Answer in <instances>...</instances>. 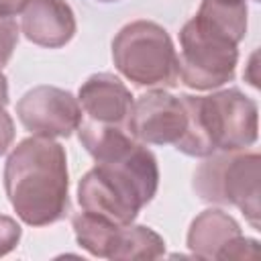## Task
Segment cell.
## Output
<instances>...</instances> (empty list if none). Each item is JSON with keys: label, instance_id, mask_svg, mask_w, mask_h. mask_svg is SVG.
Here are the masks:
<instances>
[{"label": "cell", "instance_id": "cell-7", "mask_svg": "<svg viewBox=\"0 0 261 261\" xmlns=\"http://www.w3.org/2000/svg\"><path fill=\"white\" fill-rule=\"evenodd\" d=\"M16 116L24 130L35 137L67 139L82 124L77 98L57 86H35L16 102Z\"/></svg>", "mask_w": 261, "mask_h": 261}, {"label": "cell", "instance_id": "cell-5", "mask_svg": "<svg viewBox=\"0 0 261 261\" xmlns=\"http://www.w3.org/2000/svg\"><path fill=\"white\" fill-rule=\"evenodd\" d=\"M196 167L192 188L202 202L234 206L259 230L261 157L257 151H216Z\"/></svg>", "mask_w": 261, "mask_h": 261}, {"label": "cell", "instance_id": "cell-19", "mask_svg": "<svg viewBox=\"0 0 261 261\" xmlns=\"http://www.w3.org/2000/svg\"><path fill=\"white\" fill-rule=\"evenodd\" d=\"M8 104V80L0 67V108H6Z\"/></svg>", "mask_w": 261, "mask_h": 261}, {"label": "cell", "instance_id": "cell-11", "mask_svg": "<svg viewBox=\"0 0 261 261\" xmlns=\"http://www.w3.org/2000/svg\"><path fill=\"white\" fill-rule=\"evenodd\" d=\"M243 234L241 224L220 208L202 210L190 224L186 245L200 259H222L234 239Z\"/></svg>", "mask_w": 261, "mask_h": 261}, {"label": "cell", "instance_id": "cell-13", "mask_svg": "<svg viewBox=\"0 0 261 261\" xmlns=\"http://www.w3.org/2000/svg\"><path fill=\"white\" fill-rule=\"evenodd\" d=\"M196 16L212 24L214 29L226 33L237 43H241L247 35V0H202Z\"/></svg>", "mask_w": 261, "mask_h": 261}, {"label": "cell", "instance_id": "cell-20", "mask_svg": "<svg viewBox=\"0 0 261 261\" xmlns=\"http://www.w3.org/2000/svg\"><path fill=\"white\" fill-rule=\"evenodd\" d=\"M96 2H102V4H110V2H120V0H96Z\"/></svg>", "mask_w": 261, "mask_h": 261}, {"label": "cell", "instance_id": "cell-17", "mask_svg": "<svg viewBox=\"0 0 261 261\" xmlns=\"http://www.w3.org/2000/svg\"><path fill=\"white\" fill-rule=\"evenodd\" d=\"M14 135H16V130H14L12 116L4 108H0V155H4L8 151V147L14 141Z\"/></svg>", "mask_w": 261, "mask_h": 261}, {"label": "cell", "instance_id": "cell-4", "mask_svg": "<svg viewBox=\"0 0 261 261\" xmlns=\"http://www.w3.org/2000/svg\"><path fill=\"white\" fill-rule=\"evenodd\" d=\"M116 71L139 88L165 90L177 86L179 63L169 33L153 20L124 24L110 45Z\"/></svg>", "mask_w": 261, "mask_h": 261}, {"label": "cell", "instance_id": "cell-6", "mask_svg": "<svg viewBox=\"0 0 261 261\" xmlns=\"http://www.w3.org/2000/svg\"><path fill=\"white\" fill-rule=\"evenodd\" d=\"M179 80L192 90H216L234 80L239 43L196 14L179 31Z\"/></svg>", "mask_w": 261, "mask_h": 261}, {"label": "cell", "instance_id": "cell-18", "mask_svg": "<svg viewBox=\"0 0 261 261\" xmlns=\"http://www.w3.org/2000/svg\"><path fill=\"white\" fill-rule=\"evenodd\" d=\"M27 4H29V0H0V16L12 18V16L20 14Z\"/></svg>", "mask_w": 261, "mask_h": 261}, {"label": "cell", "instance_id": "cell-10", "mask_svg": "<svg viewBox=\"0 0 261 261\" xmlns=\"http://www.w3.org/2000/svg\"><path fill=\"white\" fill-rule=\"evenodd\" d=\"M77 102L82 106V112L88 114L90 120L126 128L135 98L120 77L100 71L92 73L80 86Z\"/></svg>", "mask_w": 261, "mask_h": 261}, {"label": "cell", "instance_id": "cell-21", "mask_svg": "<svg viewBox=\"0 0 261 261\" xmlns=\"http://www.w3.org/2000/svg\"><path fill=\"white\" fill-rule=\"evenodd\" d=\"M253 2H259V0H253Z\"/></svg>", "mask_w": 261, "mask_h": 261}, {"label": "cell", "instance_id": "cell-2", "mask_svg": "<svg viewBox=\"0 0 261 261\" xmlns=\"http://www.w3.org/2000/svg\"><path fill=\"white\" fill-rule=\"evenodd\" d=\"M159 188L157 157L145 143H135L116 159L96 163L77 181L82 210L116 224H130Z\"/></svg>", "mask_w": 261, "mask_h": 261}, {"label": "cell", "instance_id": "cell-1", "mask_svg": "<svg viewBox=\"0 0 261 261\" xmlns=\"http://www.w3.org/2000/svg\"><path fill=\"white\" fill-rule=\"evenodd\" d=\"M2 179L12 210L27 226H49L69 212L67 155L55 139H22L8 153Z\"/></svg>", "mask_w": 261, "mask_h": 261}, {"label": "cell", "instance_id": "cell-9", "mask_svg": "<svg viewBox=\"0 0 261 261\" xmlns=\"http://www.w3.org/2000/svg\"><path fill=\"white\" fill-rule=\"evenodd\" d=\"M20 14L24 39L37 47L59 49L75 37V14L65 0H29Z\"/></svg>", "mask_w": 261, "mask_h": 261}, {"label": "cell", "instance_id": "cell-3", "mask_svg": "<svg viewBox=\"0 0 261 261\" xmlns=\"http://www.w3.org/2000/svg\"><path fill=\"white\" fill-rule=\"evenodd\" d=\"M188 112L184 137L173 145L188 157H208L216 151H243L257 143V102L239 88L212 92L210 96L181 94Z\"/></svg>", "mask_w": 261, "mask_h": 261}, {"label": "cell", "instance_id": "cell-15", "mask_svg": "<svg viewBox=\"0 0 261 261\" xmlns=\"http://www.w3.org/2000/svg\"><path fill=\"white\" fill-rule=\"evenodd\" d=\"M18 43V24L12 18L0 16V67L6 65Z\"/></svg>", "mask_w": 261, "mask_h": 261}, {"label": "cell", "instance_id": "cell-8", "mask_svg": "<svg viewBox=\"0 0 261 261\" xmlns=\"http://www.w3.org/2000/svg\"><path fill=\"white\" fill-rule=\"evenodd\" d=\"M188 126V112L181 96L165 90H149L135 98L126 130L145 145H175Z\"/></svg>", "mask_w": 261, "mask_h": 261}, {"label": "cell", "instance_id": "cell-14", "mask_svg": "<svg viewBox=\"0 0 261 261\" xmlns=\"http://www.w3.org/2000/svg\"><path fill=\"white\" fill-rule=\"evenodd\" d=\"M71 226H73L75 243L84 251H88L94 257L108 259L114 232L122 224H116V222H112V220H108L104 216H98V214H92V212L82 210V212L73 214Z\"/></svg>", "mask_w": 261, "mask_h": 261}, {"label": "cell", "instance_id": "cell-12", "mask_svg": "<svg viewBox=\"0 0 261 261\" xmlns=\"http://www.w3.org/2000/svg\"><path fill=\"white\" fill-rule=\"evenodd\" d=\"M165 253V241L147 224H122L116 228L108 259L112 261H137L159 259Z\"/></svg>", "mask_w": 261, "mask_h": 261}, {"label": "cell", "instance_id": "cell-16", "mask_svg": "<svg viewBox=\"0 0 261 261\" xmlns=\"http://www.w3.org/2000/svg\"><path fill=\"white\" fill-rule=\"evenodd\" d=\"M20 237H22L20 224L12 216L0 214V257L12 253L20 243Z\"/></svg>", "mask_w": 261, "mask_h": 261}]
</instances>
